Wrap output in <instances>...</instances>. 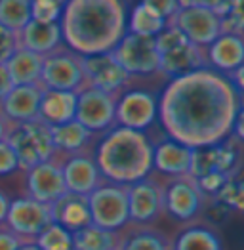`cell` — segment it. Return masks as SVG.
Listing matches in <instances>:
<instances>
[{
  "mask_svg": "<svg viewBox=\"0 0 244 250\" xmlns=\"http://www.w3.org/2000/svg\"><path fill=\"white\" fill-rule=\"evenodd\" d=\"M50 136H52L56 155L63 153L69 157V155L84 151L94 134H90L81 123L71 121V123H65L60 126H50Z\"/></svg>",
  "mask_w": 244,
  "mask_h": 250,
  "instance_id": "obj_26",
  "label": "cell"
},
{
  "mask_svg": "<svg viewBox=\"0 0 244 250\" xmlns=\"http://www.w3.org/2000/svg\"><path fill=\"white\" fill-rule=\"evenodd\" d=\"M164 189V210L180 220V222H191L204 207V197L199 191L193 178L183 176L174 178Z\"/></svg>",
  "mask_w": 244,
  "mask_h": 250,
  "instance_id": "obj_16",
  "label": "cell"
},
{
  "mask_svg": "<svg viewBox=\"0 0 244 250\" xmlns=\"http://www.w3.org/2000/svg\"><path fill=\"white\" fill-rule=\"evenodd\" d=\"M241 113L243 94L225 75L203 67L164 86L157 119L166 138L199 149L229 140Z\"/></svg>",
  "mask_w": 244,
  "mask_h": 250,
  "instance_id": "obj_1",
  "label": "cell"
},
{
  "mask_svg": "<svg viewBox=\"0 0 244 250\" xmlns=\"http://www.w3.org/2000/svg\"><path fill=\"white\" fill-rule=\"evenodd\" d=\"M50 214H52V222L61 226L69 233H75V231L92 224L88 199L82 197V195L65 193L56 203L50 205Z\"/></svg>",
  "mask_w": 244,
  "mask_h": 250,
  "instance_id": "obj_22",
  "label": "cell"
},
{
  "mask_svg": "<svg viewBox=\"0 0 244 250\" xmlns=\"http://www.w3.org/2000/svg\"><path fill=\"white\" fill-rule=\"evenodd\" d=\"M44 88L41 84H23L14 86L8 96L0 102V115L10 123H29L39 119V107H41Z\"/></svg>",
  "mask_w": 244,
  "mask_h": 250,
  "instance_id": "obj_19",
  "label": "cell"
},
{
  "mask_svg": "<svg viewBox=\"0 0 244 250\" xmlns=\"http://www.w3.org/2000/svg\"><path fill=\"white\" fill-rule=\"evenodd\" d=\"M214 199L218 203H222L224 207H227L229 210H243V201H244L243 182L239 178H229Z\"/></svg>",
  "mask_w": 244,
  "mask_h": 250,
  "instance_id": "obj_34",
  "label": "cell"
},
{
  "mask_svg": "<svg viewBox=\"0 0 244 250\" xmlns=\"http://www.w3.org/2000/svg\"><path fill=\"white\" fill-rule=\"evenodd\" d=\"M18 250H41V249H39V245L35 241H21Z\"/></svg>",
  "mask_w": 244,
  "mask_h": 250,
  "instance_id": "obj_44",
  "label": "cell"
},
{
  "mask_svg": "<svg viewBox=\"0 0 244 250\" xmlns=\"http://www.w3.org/2000/svg\"><path fill=\"white\" fill-rule=\"evenodd\" d=\"M170 250H222V241L210 228L191 226L178 235Z\"/></svg>",
  "mask_w": 244,
  "mask_h": 250,
  "instance_id": "obj_28",
  "label": "cell"
},
{
  "mask_svg": "<svg viewBox=\"0 0 244 250\" xmlns=\"http://www.w3.org/2000/svg\"><path fill=\"white\" fill-rule=\"evenodd\" d=\"M191 149L170 138H164L153 146V168L172 178H183L189 174Z\"/></svg>",
  "mask_w": 244,
  "mask_h": 250,
  "instance_id": "obj_23",
  "label": "cell"
},
{
  "mask_svg": "<svg viewBox=\"0 0 244 250\" xmlns=\"http://www.w3.org/2000/svg\"><path fill=\"white\" fill-rule=\"evenodd\" d=\"M229 180V176H224V174H206V176H201L195 180L199 191L203 193L204 197L210 195V197H216L218 191L224 188L225 182Z\"/></svg>",
  "mask_w": 244,
  "mask_h": 250,
  "instance_id": "obj_37",
  "label": "cell"
},
{
  "mask_svg": "<svg viewBox=\"0 0 244 250\" xmlns=\"http://www.w3.org/2000/svg\"><path fill=\"white\" fill-rule=\"evenodd\" d=\"M128 199V218L136 224H149L159 218L164 208V189L159 182L140 180L132 186H126Z\"/></svg>",
  "mask_w": 244,
  "mask_h": 250,
  "instance_id": "obj_17",
  "label": "cell"
},
{
  "mask_svg": "<svg viewBox=\"0 0 244 250\" xmlns=\"http://www.w3.org/2000/svg\"><path fill=\"white\" fill-rule=\"evenodd\" d=\"M18 170H20V161L16 157V151L12 149V146L6 140H2L0 142V178L10 176Z\"/></svg>",
  "mask_w": 244,
  "mask_h": 250,
  "instance_id": "obj_38",
  "label": "cell"
},
{
  "mask_svg": "<svg viewBox=\"0 0 244 250\" xmlns=\"http://www.w3.org/2000/svg\"><path fill=\"white\" fill-rule=\"evenodd\" d=\"M86 199H88L92 226L115 233L130 222L124 186H115L105 182V184H100Z\"/></svg>",
  "mask_w": 244,
  "mask_h": 250,
  "instance_id": "obj_7",
  "label": "cell"
},
{
  "mask_svg": "<svg viewBox=\"0 0 244 250\" xmlns=\"http://www.w3.org/2000/svg\"><path fill=\"white\" fill-rule=\"evenodd\" d=\"M25 188L29 199H35L42 205L56 203L67 193L61 174V163L58 159H52L25 170Z\"/></svg>",
  "mask_w": 244,
  "mask_h": 250,
  "instance_id": "obj_15",
  "label": "cell"
},
{
  "mask_svg": "<svg viewBox=\"0 0 244 250\" xmlns=\"http://www.w3.org/2000/svg\"><path fill=\"white\" fill-rule=\"evenodd\" d=\"M35 243L41 250H73V233L52 222L35 239Z\"/></svg>",
  "mask_w": 244,
  "mask_h": 250,
  "instance_id": "obj_32",
  "label": "cell"
},
{
  "mask_svg": "<svg viewBox=\"0 0 244 250\" xmlns=\"http://www.w3.org/2000/svg\"><path fill=\"white\" fill-rule=\"evenodd\" d=\"M204 62L208 69H214L222 75H229L235 69L243 67L244 42L243 37L220 35L208 48H204Z\"/></svg>",
  "mask_w": 244,
  "mask_h": 250,
  "instance_id": "obj_20",
  "label": "cell"
},
{
  "mask_svg": "<svg viewBox=\"0 0 244 250\" xmlns=\"http://www.w3.org/2000/svg\"><path fill=\"white\" fill-rule=\"evenodd\" d=\"M229 212H231V210L227 208V207H224L222 203H218L216 199H212L210 207L206 210V216H208V220H212L214 224H222V222H225V220L229 218Z\"/></svg>",
  "mask_w": 244,
  "mask_h": 250,
  "instance_id": "obj_39",
  "label": "cell"
},
{
  "mask_svg": "<svg viewBox=\"0 0 244 250\" xmlns=\"http://www.w3.org/2000/svg\"><path fill=\"white\" fill-rule=\"evenodd\" d=\"M94 161L105 182L126 188L151 174L153 144L145 132L115 126L103 136Z\"/></svg>",
  "mask_w": 244,
  "mask_h": 250,
  "instance_id": "obj_3",
  "label": "cell"
},
{
  "mask_svg": "<svg viewBox=\"0 0 244 250\" xmlns=\"http://www.w3.org/2000/svg\"><path fill=\"white\" fill-rule=\"evenodd\" d=\"M42 62H44V58L39 54H33L25 48H18V52L8 60L4 67H6L14 86L39 84Z\"/></svg>",
  "mask_w": 244,
  "mask_h": 250,
  "instance_id": "obj_27",
  "label": "cell"
},
{
  "mask_svg": "<svg viewBox=\"0 0 244 250\" xmlns=\"http://www.w3.org/2000/svg\"><path fill=\"white\" fill-rule=\"evenodd\" d=\"M18 41H20V48H25L33 54L46 58L56 50H60L63 44L61 27L60 23H39L31 20L18 33Z\"/></svg>",
  "mask_w": 244,
  "mask_h": 250,
  "instance_id": "obj_21",
  "label": "cell"
},
{
  "mask_svg": "<svg viewBox=\"0 0 244 250\" xmlns=\"http://www.w3.org/2000/svg\"><path fill=\"white\" fill-rule=\"evenodd\" d=\"M63 4L65 2H60V0H33L31 20L39 23H60Z\"/></svg>",
  "mask_w": 244,
  "mask_h": 250,
  "instance_id": "obj_33",
  "label": "cell"
},
{
  "mask_svg": "<svg viewBox=\"0 0 244 250\" xmlns=\"http://www.w3.org/2000/svg\"><path fill=\"white\" fill-rule=\"evenodd\" d=\"M168 25H174L197 48H208L220 33V18L210 10L208 2H178V12Z\"/></svg>",
  "mask_w": 244,
  "mask_h": 250,
  "instance_id": "obj_6",
  "label": "cell"
},
{
  "mask_svg": "<svg viewBox=\"0 0 244 250\" xmlns=\"http://www.w3.org/2000/svg\"><path fill=\"white\" fill-rule=\"evenodd\" d=\"M39 84L44 90H60V92L77 94L84 86L81 56L73 54L71 50H63V48L46 56L42 62Z\"/></svg>",
  "mask_w": 244,
  "mask_h": 250,
  "instance_id": "obj_9",
  "label": "cell"
},
{
  "mask_svg": "<svg viewBox=\"0 0 244 250\" xmlns=\"http://www.w3.org/2000/svg\"><path fill=\"white\" fill-rule=\"evenodd\" d=\"M126 18L121 0H69L60 20L63 44L81 58L109 54L126 35Z\"/></svg>",
  "mask_w": 244,
  "mask_h": 250,
  "instance_id": "obj_2",
  "label": "cell"
},
{
  "mask_svg": "<svg viewBox=\"0 0 244 250\" xmlns=\"http://www.w3.org/2000/svg\"><path fill=\"white\" fill-rule=\"evenodd\" d=\"M168 21L159 14L153 0L140 2L132 8V12L126 18V33L138 35V37H149L155 39L166 29Z\"/></svg>",
  "mask_w": 244,
  "mask_h": 250,
  "instance_id": "obj_25",
  "label": "cell"
},
{
  "mask_svg": "<svg viewBox=\"0 0 244 250\" xmlns=\"http://www.w3.org/2000/svg\"><path fill=\"white\" fill-rule=\"evenodd\" d=\"M61 174H63L67 193H73V195L88 197L102 184V176H100V170L96 167L94 157L84 153V151L69 155L61 163Z\"/></svg>",
  "mask_w": 244,
  "mask_h": 250,
  "instance_id": "obj_18",
  "label": "cell"
},
{
  "mask_svg": "<svg viewBox=\"0 0 244 250\" xmlns=\"http://www.w3.org/2000/svg\"><path fill=\"white\" fill-rule=\"evenodd\" d=\"M21 245V241L6 228L0 229V250H18V247Z\"/></svg>",
  "mask_w": 244,
  "mask_h": 250,
  "instance_id": "obj_40",
  "label": "cell"
},
{
  "mask_svg": "<svg viewBox=\"0 0 244 250\" xmlns=\"http://www.w3.org/2000/svg\"><path fill=\"white\" fill-rule=\"evenodd\" d=\"M84 86L96 88L105 94L119 96L122 88L128 84V73L117 63L113 54H98V56H86L81 58Z\"/></svg>",
  "mask_w": 244,
  "mask_h": 250,
  "instance_id": "obj_14",
  "label": "cell"
},
{
  "mask_svg": "<svg viewBox=\"0 0 244 250\" xmlns=\"http://www.w3.org/2000/svg\"><path fill=\"white\" fill-rule=\"evenodd\" d=\"M111 54L128 77H147L159 73V52L155 39L126 33Z\"/></svg>",
  "mask_w": 244,
  "mask_h": 250,
  "instance_id": "obj_11",
  "label": "cell"
},
{
  "mask_svg": "<svg viewBox=\"0 0 244 250\" xmlns=\"http://www.w3.org/2000/svg\"><path fill=\"white\" fill-rule=\"evenodd\" d=\"M155 46L159 52V73L170 77V81L206 67L203 48L191 44L174 25H166L155 37Z\"/></svg>",
  "mask_w": 244,
  "mask_h": 250,
  "instance_id": "obj_4",
  "label": "cell"
},
{
  "mask_svg": "<svg viewBox=\"0 0 244 250\" xmlns=\"http://www.w3.org/2000/svg\"><path fill=\"white\" fill-rule=\"evenodd\" d=\"M12 88H14V84H12V79H10L8 71H6V67L0 65V102L8 96V92H10Z\"/></svg>",
  "mask_w": 244,
  "mask_h": 250,
  "instance_id": "obj_41",
  "label": "cell"
},
{
  "mask_svg": "<svg viewBox=\"0 0 244 250\" xmlns=\"http://www.w3.org/2000/svg\"><path fill=\"white\" fill-rule=\"evenodd\" d=\"M239 163H241V142L229 138L218 146L191 149V165L187 176L193 180L206 174H224L229 178H237Z\"/></svg>",
  "mask_w": 244,
  "mask_h": 250,
  "instance_id": "obj_8",
  "label": "cell"
},
{
  "mask_svg": "<svg viewBox=\"0 0 244 250\" xmlns=\"http://www.w3.org/2000/svg\"><path fill=\"white\" fill-rule=\"evenodd\" d=\"M29 21H31L29 0H0V27L20 33Z\"/></svg>",
  "mask_w": 244,
  "mask_h": 250,
  "instance_id": "obj_30",
  "label": "cell"
},
{
  "mask_svg": "<svg viewBox=\"0 0 244 250\" xmlns=\"http://www.w3.org/2000/svg\"><path fill=\"white\" fill-rule=\"evenodd\" d=\"M75 111H77L75 92L44 90L39 107V121L48 126H60L75 121Z\"/></svg>",
  "mask_w": 244,
  "mask_h": 250,
  "instance_id": "obj_24",
  "label": "cell"
},
{
  "mask_svg": "<svg viewBox=\"0 0 244 250\" xmlns=\"http://www.w3.org/2000/svg\"><path fill=\"white\" fill-rule=\"evenodd\" d=\"M244 29V14L243 4L239 0L233 2V8L225 14L224 18H220V33L222 35H233V37H243Z\"/></svg>",
  "mask_w": 244,
  "mask_h": 250,
  "instance_id": "obj_35",
  "label": "cell"
},
{
  "mask_svg": "<svg viewBox=\"0 0 244 250\" xmlns=\"http://www.w3.org/2000/svg\"><path fill=\"white\" fill-rule=\"evenodd\" d=\"M20 41H18V33L0 27V65H6L8 60L18 52Z\"/></svg>",
  "mask_w": 244,
  "mask_h": 250,
  "instance_id": "obj_36",
  "label": "cell"
},
{
  "mask_svg": "<svg viewBox=\"0 0 244 250\" xmlns=\"http://www.w3.org/2000/svg\"><path fill=\"white\" fill-rule=\"evenodd\" d=\"M6 142L16 151L20 170H29L41 163L56 159V149L52 144L50 126L42 121H29L8 126Z\"/></svg>",
  "mask_w": 244,
  "mask_h": 250,
  "instance_id": "obj_5",
  "label": "cell"
},
{
  "mask_svg": "<svg viewBox=\"0 0 244 250\" xmlns=\"http://www.w3.org/2000/svg\"><path fill=\"white\" fill-rule=\"evenodd\" d=\"M117 250H170V245L159 231L140 229L119 241Z\"/></svg>",
  "mask_w": 244,
  "mask_h": 250,
  "instance_id": "obj_31",
  "label": "cell"
},
{
  "mask_svg": "<svg viewBox=\"0 0 244 250\" xmlns=\"http://www.w3.org/2000/svg\"><path fill=\"white\" fill-rule=\"evenodd\" d=\"M8 126H10V123L0 115V142L2 140H6V134H8Z\"/></svg>",
  "mask_w": 244,
  "mask_h": 250,
  "instance_id": "obj_43",
  "label": "cell"
},
{
  "mask_svg": "<svg viewBox=\"0 0 244 250\" xmlns=\"http://www.w3.org/2000/svg\"><path fill=\"white\" fill-rule=\"evenodd\" d=\"M117 233L105 231L98 226H86L73 233V250H117Z\"/></svg>",
  "mask_w": 244,
  "mask_h": 250,
  "instance_id": "obj_29",
  "label": "cell"
},
{
  "mask_svg": "<svg viewBox=\"0 0 244 250\" xmlns=\"http://www.w3.org/2000/svg\"><path fill=\"white\" fill-rule=\"evenodd\" d=\"M4 224L20 241H35L52 224L50 205H42L29 197L14 199L10 201Z\"/></svg>",
  "mask_w": 244,
  "mask_h": 250,
  "instance_id": "obj_10",
  "label": "cell"
},
{
  "mask_svg": "<svg viewBox=\"0 0 244 250\" xmlns=\"http://www.w3.org/2000/svg\"><path fill=\"white\" fill-rule=\"evenodd\" d=\"M8 207H10V199L6 197V193H4V191H0V226H2V224H4V220H6Z\"/></svg>",
  "mask_w": 244,
  "mask_h": 250,
  "instance_id": "obj_42",
  "label": "cell"
},
{
  "mask_svg": "<svg viewBox=\"0 0 244 250\" xmlns=\"http://www.w3.org/2000/svg\"><path fill=\"white\" fill-rule=\"evenodd\" d=\"M115 104L117 96L105 94L90 86H82L77 92L75 121L81 123L90 134L111 130L115 125Z\"/></svg>",
  "mask_w": 244,
  "mask_h": 250,
  "instance_id": "obj_12",
  "label": "cell"
},
{
  "mask_svg": "<svg viewBox=\"0 0 244 250\" xmlns=\"http://www.w3.org/2000/svg\"><path fill=\"white\" fill-rule=\"evenodd\" d=\"M159 100L147 90H128L117 96L115 123L122 128L145 132L157 121Z\"/></svg>",
  "mask_w": 244,
  "mask_h": 250,
  "instance_id": "obj_13",
  "label": "cell"
}]
</instances>
